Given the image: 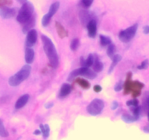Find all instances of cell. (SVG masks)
I'll use <instances>...</instances> for the list:
<instances>
[{
    "label": "cell",
    "mask_w": 149,
    "mask_h": 140,
    "mask_svg": "<svg viewBox=\"0 0 149 140\" xmlns=\"http://www.w3.org/2000/svg\"><path fill=\"white\" fill-rule=\"evenodd\" d=\"M41 39L43 44L44 50L47 56L49 64L53 68H57L59 64V58L53 42L46 35H42Z\"/></svg>",
    "instance_id": "obj_1"
},
{
    "label": "cell",
    "mask_w": 149,
    "mask_h": 140,
    "mask_svg": "<svg viewBox=\"0 0 149 140\" xmlns=\"http://www.w3.org/2000/svg\"><path fill=\"white\" fill-rule=\"evenodd\" d=\"M132 73L128 72L127 74V79L124 85V93L125 95L132 93L133 97L136 98L141 95V91L144 87L143 83L139 81H132Z\"/></svg>",
    "instance_id": "obj_2"
},
{
    "label": "cell",
    "mask_w": 149,
    "mask_h": 140,
    "mask_svg": "<svg viewBox=\"0 0 149 140\" xmlns=\"http://www.w3.org/2000/svg\"><path fill=\"white\" fill-rule=\"evenodd\" d=\"M31 71V67L29 64L23 66L16 74L10 77L8 81L9 85L13 87L19 85L29 77Z\"/></svg>",
    "instance_id": "obj_3"
},
{
    "label": "cell",
    "mask_w": 149,
    "mask_h": 140,
    "mask_svg": "<svg viewBox=\"0 0 149 140\" xmlns=\"http://www.w3.org/2000/svg\"><path fill=\"white\" fill-rule=\"evenodd\" d=\"M33 12H34V8L31 3L26 1L25 4H22L21 8L19 10L18 14L16 17L17 21L23 25L33 17Z\"/></svg>",
    "instance_id": "obj_4"
},
{
    "label": "cell",
    "mask_w": 149,
    "mask_h": 140,
    "mask_svg": "<svg viewBox=\"0 0 149 140\" xmlns=\"http://www.w3.org/2000/svg\"><path fill=\"white\" fill-rule=\"evenodd\" d=\"M79 75L84 76V77H86L87 78L90 79V80H93V79H95L97 77V74H96L95 71H93V70L87 68V67L82 66L81 67V68L73 70V71L69 74L67 80H68V81L71 82L72 81L75 77H77V76Z\"/></svg>",
    "instance_id": "obj_5"
},
{
    "label": "cell",
    "mask_w": 149,
    "mask_h": 140,
    "mask_svg": "<svg viewBox=\"0 0 149 140\" xmlns=\"http://www.w3.org/2000/svg\"><path fill=\"white\" fill-rule=\"evenodd\" d=\"M138 28V23H135L132 26L128 27L127 29L121 31L119 34V40L122 41V42H125V43L130 42L136 34Z\"/></svg>",
    "instance_id": "obj_6"
},
{
    "label": "cell",
    "mask_w": 149,
    "mask_h": 140,
    "mask_svg": "<svg viewBox=\"0 0 149 140\" xmlns=\"http://www.w3.org/2000/svg\"><path fill=\"white\" fill-rule=\"evenodd\" d=\"M104 108V102L101 99H95L87 106V111L90 115L96 116L100 115Z\"/></svg>",
    "instance_id": "obj_7"
},
{
    "label": "cell",
    "mask_w": 149,
    "mask_h": 140,
    "mask_svg": "<svg viewBox=\"0 0 149 140\" xmlns=\"http://www.w3.org/2000/svg\"><path fill=\"white\" fill-rule=\"evenodd\" d=\"M59 7H60L59 1H55V2L52 3V4H51L50 7H49V12H48L46 15H45L43 16V18H42V26H43L44 27H46V26H47L48 25H49L52 16L56 13V12L58 11Z\"/></svg>",
    "instance_id": "obj_8"
},
{
    "label": "cell",
    "mask_w": 149,
    "mask_h": 140,
    "mask_svg": "<svg viewBox=\"0 0 149 140\" xmlns=\"http://www.w3.org/2000/svg\"><path fill=\"white\" fill-rule=\"evenodd\" d=\"M37 41V32L35 29H32L27 33L26 39V48H31L36 44Z\"/></svg>",
    "instance_id": "obj_9"
},
{
    "label": "cell",
    "mask_w": 149,
    "mask_h": 140,
    "mask_svg": "<svg viewBox=\"0 0 149 140\" xmlns=\"http://www.w3.org/2000/svg\"><path fill=\"white\" fill-rule=\"evenodd\" d=\"M16 15V10L15 8H10L7 6L0 7V16L4 19L12 18Z\"/></svg>",
    "instance_id": "obj_10"
},
{
    "label": "cell",
    "mask_w": 149,
    "mask_h": 140,
    "mask_svg": "<svg viewBox=\"0 0 149 140\" xmlns=\"http://www.w3.org/2000/svg\"><path fill=\"white\" fill-rule=\"evenodd\" d=\"M88 36L90 38H95L97 34V22L95 19H92L87 24Z\"/></svg>",
    "instance_id": "obj_11"
},
{
    "label": "cell",
    "mask_w": 149,
    "mask_h": 140,
    "mask_svg": "<svg viewBox=\"0 0 149 140\" xmlns=\"http://www.w3.org/2000/svg\"><path fill=\"white\" fill-rule=\"evenodd\" d=\"M71 87L68 83H63L62 85L61 88V90H60L59 92V98L61 99H63V98H65L71 93Z\"/></svg>",
    "instance_id": "obj_12"
},
{
    "label": "cell",
    "mask_w": 149,
    "mask_h": 140,
    "mask_svg": "<svg viewBox=\"0 0 149 140\" xmlns=\"http://www.w3.org/2000/svg\"><path fill=\"white\" fill-rule=\"evenodd\" d=\"M29 99V94H24L23 96H20L17 101L16 102L15 104V107L17 109H21L22 107L25 106L26 104L28 103Z\"/></svg>",
    "instance_id": "obj_13"
},
{
    "label": "cell",
    "mask_w": 149,
    "mask_h": 140,
    "mask_svg": "<svg viewBox=\"0 0 149 140\" xmlns=\"http://www.w3.org/2000/svg\"><path fill=\"white\" fill-rule=\"evenodd\" d=\"M79 19L81 20V23L84 26H87L88 22L91 20V14L89 13V11H86V10H81L79 13Z\"/></svg>",
    "instance_id": "obj_14"
},
{
    "label": "cell",
    "mask_w": 149,
    "mask_h": 140,
    "mask_svg": "<svg viewBox=\"0 0 149 140\" xmlns=\"http://www.w3.org/2000/svg\"><path fill=\"white\" fill-rule=\"evenodd\" d=\"M34 55L35 53L33 49H31V48H26V51H25V61H26V64H32L34 60Z\"/></svg>",
    "instance_id": "obj_15"
},
{
    "label": "cell",
    "mask_w": 149,
    "mask_h": 140,
    "mask_svg": "<svg viewBox=\"0 0 149 140\" xmlns=\"http://www.w3.org/2000/svg\"><path fill=\"white\" fill-rule=\"evenodd\" d=\"M55 27H56V31L57 33H58V36L63 39V38H65L66 36H68V33L66 31V29L64 28V26L61 24L59 22H55Z\"/></svg>",
    "instance_id": "obj_16"
},
{
    "label": "cell",
    "mask_w": 149,
    "mask_h": 140,
    "mask_svg": "<svg viewBox=\"0 0 149 140\" xmlns=\"http://www.w3.org/2000/svg\"><path fill=\"white\" fill-rule=\"evenodd\" d=\"M35 21H36V19H35L34 16H33V17H32L29 21L26 22V23H24L23 26V33L27 34L29 31H30L31 29H32V28H33L35 25Z\"/></svg>",
    "instance_id": "obj_17"
},
{
    "label": "cell",
    "mask_w": 149,
    "mask_h": 140,
    "mask_svg": "<svg viewBox=\"0 0 149 140\" xmlns=\"http://www.w3.org/2000/svg\"><path fill=\"white\" fill-rule=\"evenodd\" d=\"M95 58H94V55L93 54H90L87 57V60L84 61L83 59V58H81V65L83 66L84 67H87L89 68L90 66H91L92 65H93V63H94Z\"/></svg>",
    "instance_id": "obj_18"
},
{
    "label": "cell",
    "mask_w": 149,
    "mask_h": 140,
    "mask_svg": "<svg viewBox=\"0 0 149 140\" xmlns=\"http://www.w3.org/2000/svg\"><path fill=\"white\" fill-rule=\"evenodd\" d=\"M112 59V64L111 65L110 68H109V74H111V73L113 71V70L114 69L115 66H116V64L119 62V61L122 60V56H121L119 54H115L113 57L111 58Z\"/></svg>",
    "instance_id": "obj_19"
},
{
    "label": "cell",
    "mask_w": 149,
    "mask_h": 140,
    "mask_svg": "<svg viewBox=\"0 0 149 140\" xmlns=\"http://www.w3.org/2000/svg\"><path fill=\"white\" fill-rule=\"evenodd\" d=\"M103 69V64L98 59V58H95V61L93 63V71L95 72H100Z\"/></svg>",
    "instance_id": "obj_20"
},
{
    "label": "cell",
    "mask_w": 149,
    "mask_h": 140,
    "mask_svg": "<svg viewBox=\"0 0 149 140\" xmlns=\"http://www.w3.org/2000/svg\"><path fill=\"white\" fill-rule=\"evenodd\" d=\"M76 83L81 86L84 89H89L90 88V83L87 80H84L83 78H77L75 80Z\"/></svg>",
    "instance_id": "obj_21"
},
{
    "label": "cell",
    "mask_w": 149,
    "mask_h": 140,
    "mask_svg": "<svg viewBox=\"0 0 149 140\" xmlns=\"http://www.w3.org/2000/svg\"><path fill=\"white\" fill-rule=\"evenodd\" d=\"M100 43L103 47L109 46L110 44H111V39L109 36L101 34L100 35Z\"/></svg>",
    "instance_id": "obj_22"
},
{
    "label": "cell",
    "mask_w": 149,
    "mask_h": 140,
    "mask_svg": "<svg viewBox=\"0 0 149 140\" xmlns=\"http://www.w3.org/2000/svg\"><path fill=\"white\" fill-rule=\"evenodd\" d=\"M122 120L126 123H132L138 120V117L135 116L134 115H130V114H124L122 115Z\"/></svg>",
    "instance_id": "obj_23"
},
{
    "label": "cell",
    "mask_w": 149,
    "mask_h": 140,
    "mask_svg": "<svg viewBox=\"0 0 149 140\" xmlns=\"http://www.w3.org/2000/svg\"><path fill=\"white\" fill-rule=\"evenodd\" d=\"M40 130L42 131V134L43 135L44 139H47L49 135V127L47 124H45V125H42L40 124Z\"/></svg>",
    "instance_id": "obj_24"
},
{
    "label": "cell",
    "mask_w": 149,
    "mask_h": 140,
    "mask_svg": "<svg viewBox=\"0 0 149 140\" xmlns=\"http://www.w3.org/2000/svg\"><path fill=\"white\" fill-rule=\"evenodd\" d=\"M116 46L113 44H110V45L108 46L107 49V55L108 56L110 57V58H112L113 55H115V52H116Z\"/></svg>",
    "instance_id": "obj_25"
},
{
    "label": "cell",
    "mask_w": 149,
    "mask_h": 140,
    "mask_svg": "<svg viewBox=\"0 0 149 140\" xmlns=\"http://www.w3.org/2000/svg\"><path fill=\"white\" fill-rule=\"evenodd\" d=\"M0 136L2 137H7L9 136L8 131L6 130L2 121L0 119Z\"/></svg>",
    "instance_id": "obj_26"
},
{
    "label": "cell",
    "mask_w": 149,
    "mask_h": 140,
    "mask_svg": "<svg viewBox=\"0 0 149 140\" xmlns=\"http://www.w3.org/2000/svg\"><path fill=\"white\" fill-rule=\"evenodd\" d=\"M79 47V40L78 39H74L71 42L70 48L72 51H76Z\"/></svg>",
    "instance_id": "obj_27"
},
{
    "label": "cell",
    "mask_w": 149,
    "mask_h": 140,
    "mask_svg": "<svg viewBox=\"0 0 149 140\" xmlns=\"http://www.w3.org/2000/svg\"><path fill=\"white\" fill-rule=\"evenodd\" d=\"M94 0H81V5L84 8H89L93 4Z\"/></svg>",
    "instance_id": "obj_28"
},
{
    "label": "cell",
    "mask_w": 149,
    "mask_h": 140,
    "mask_svg": "<svg viewBox=\"0 0 149 140\" xmlns=\"http://www.w3.org/2000/svg\"><path fill=\"white\" fill-rule=\"evenodd\" d=\"M143 106L145 109H149V92H146L143 97Z\"/></svg>",
    "instance_id": "obj_29"
},
{
    "label": "cell",
    "mask_w": 149,
    "mask_h": 140,
    "mask_svg": "<svg viewBox=\"0 0 149 140\" xmlns=\"http://www.w3.org/2000/svg\"><path fill=\"white\" fill-rule=\"evenodd\" d=\"M149 65V61L148 59H146L140 64L139 66H138V69L140 70H143V69H146L148 68Z\"/></svg>",
    "instance_id": "obj_30"
},
{
    "label": "cell",
    "mask_w": 149,
    "mask_h": 140,
    "mask_svg": "<svg viewBox=\"0 0 149 140\" xmlns=\"http://www.w3.org/2000/svg\"><path fill=\"white\" fill-rule=\"evenodd\" d=\"M126 104L128 106H138V104H139V102H138V99H131V100H129L127 102Z\"/></svg>",
    "instance_id": "obj_31"
},
{
    "label": "cell",
    "mask_w": 149,
    "mask_h": 140,
    "mask_svg": "<svg viewBox=\"0 0 149 140\" xmlns=\"http://www.w3.org/2000/svg\"><path fill=\"white\" fill-rule=\"evenodd\" d=\"M13 3L12 0H0V7L10 5Z\"/></svg>",
    "instance_id": "obj_32"
},
{
    "label": "cell",
    "mask_w": 149,
    "mask_h": 140,
    "mask_svg": "<svg viewBox=\"0 0 149 140\" xmlns=\"http://www.w3.org/2000/svg\"><path fill=\"white\" fill-rule=\"evenodd\" d=\"M122 85H123V83L122 81H119V83H117L116 84V85L114 86V90L116 92H119L122 90Z\"/></svg>",
    "instance_id": "obj_33"
},
{
    "label": "cell",
    "mask_w": 149,
    "mask_h": 140,
    "mask_svg": "<svg viewBox=\"0 0 149 140\" xmlns=\"http://www.w3.org/2000/svg\"><path fill=\"white\" fill-rule=\"evenodd\" d=\"M93 90L96 93H99V92H100L102 90V87L100 85H95L93 87Z\"/></svg>",
    "instance_id": "obj_34"
},
{
    "label": "cell",
    "mask_w": 149,
    "mask_h": 140,
    "mask_svg": "<svg viewBox=\"0 0 149 140\" xmlns=\"http://www.w3.org/2000/svg\"><path fill=\"white\" fill-rule=\"evenodd\" d=\"M118 105H119L118 102H116V101H114V102H113V103H112L111 109H113V110H114V109H116V108L118 107Z\"/></svg>",
    "instance_id": "obj_35"
},
{
    "label": "cell",
    "mask_w": 149,
    "mask_h": 140,
    "mask_svg": "<svg viewBox=\"0 0 149 140\" xmlns=\"http://www.w3.org/2000/svg\"><path fill=\"white\" fill-rule=\"evenodd\" d=\"M143 33L145 34H149V26H145L143 27Z\"/></svg>",
    "instance_id": "obj_36"
},
{
    "label": "cell",
    "mask_w": 149,
    "mask_h": 140,
    "mask_svg": "<svg viewBox=\"0 0 149 140\" xmlns=\"http://www.w3.org/2000/svg\"><path fill=\"white\" fill-rule=\"evenodd\" d=\"M143 131L146 133H149V124L146 125L145 127H143Z\"/></svg>",
    "instance_id": "obj_37"
},
{
    "label": "cell",
    "mask_w": 149,
    "mask_h": 140,
    "mask_svg": "<svg viewBox=\"0 0 149 140\" xmlns=\"http://www.w3.org/2000/svg\"><path fill=\"white\" fill-rule=\"evenodd\" d=\"M33 134H34L35 135H39V134H42V131H41V130H39V129H36V131L33 132Z\"/></svg>",
    "instance_id": "obj_38"
},
{
    "label": "cell",
    "mask_w": 149,
    "mask_h": 140,
    "mask_svg": "<svg viewBox=\"0 0 149 140\" xmlns=\"http://www.w3.org/2000/svg\"><path fill=\"white\" fill-rule=\"evenodd\" d=\"M53 106V103H48V104H45V107L46 108H50V107H52V106Z\"/></svg>",
    "instance_id": "obj_39"
},
{
    "label": "cell",
    "mask_w": 149,
    "mask_h": 140,
    "mask_svg": "<svg viewBox=\"0 0 149 140\" xmlns=\"http://www.w3.org/2000/svg\"><path fill=\"white\" fill-rule=\"evenodd\" d=\"M17 1L18 3H20V4H23L27 1V0H17Z\"/></svg>",
    "instance_id": "obj_40"
},
{
    "label": "cell",
    "mask_w": 149,
    "mask_h": 140,
    "mask_svg": "<svg viewBox=\"0 0 149 140\" xmlns=\"http://www.w3.org/2000/svg\"><path fill=\"white\" fill-rule=\"evenodd\" d=\"M148 120H149V111H148Z\"/></svg>",
    "instance_id": "obj_41"
}]
</instances>
